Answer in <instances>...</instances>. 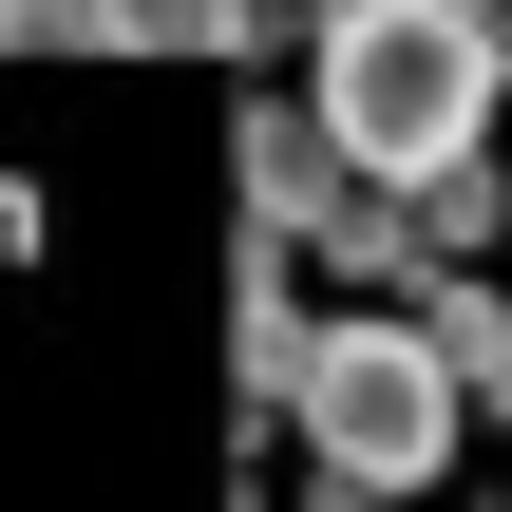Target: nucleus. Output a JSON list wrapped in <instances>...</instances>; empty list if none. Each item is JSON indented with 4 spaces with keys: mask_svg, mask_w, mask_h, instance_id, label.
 I'll use <instances>...</instances> for the list:
<instances>
[{
    "mask_svg": "<svg viewBox=\"0 0 512 512\" xmlns=\"http://www.w3.org/2000/svg\"><path fill=\"white\" fill-rule=\"evenodd\" d=\"M399 304L437 323V361H456V399H494V418H512V304H494V285H475V266H418Z\"/></svg>",
    "mask_w": 512,
    "mask_h": 512,
    "instance_id": "4",
    "label": "nucleus"
},
{
    "mask_svg": "<svg viewBox=\"0 0 512 512\" xmlns=\"http://www.w3.org/2000/svg\"><path fill=\"white\" fill-rule=\"evenodd\" d=\"M285 418H304V456H323V494H418L437 456H456V361H437V323H323L304 342V380H285Z\"/></svg>",
    "mask_w": 512,
    "mask_h": 512,
    "instance_id": "2",
    "label": "nucleus"
},
{
    "mask_svg": "<svg viewBox=\"0 0 512 512\" xmlns=\"http://www.w3.org/2000/svg\"><path fill=\"white\" fill-rule=\"evenodd\" d=\"M494 228H512V190H494V152H456V171H418V247H437V266H475Z\"/></svg>",
    "mask_w": 512,
    "mask_h": 512,
    "instance_id": "6",
    "label": "nucleus"
},
{
    "mask_svg": "<svg viewBox=\"0 0 512 512\" xmlns=\"http://www.w3.org/2000/svg\"><path fill=\"white\" fill-rule=\"evenodd\" d=\"M0 57H114V0H0Z\"/></svg>",
    "mask_w": 512,
    "mask_h": 512,
    "instance_id": "7",
    "label": "nucleus"
},
{
    "mask_svg": "<svg viewBox=\"0 0 512 512\" xmlns=\"http://www.w3.org/2000/svg\"><path fill=\"white\" fill-rule=\"evenodd\" d=\"M228 152H247V209H266V228H323V209H342V171H361V152L323 133V95H266Z\"/></svg>",
    "mask_w": 512,
    "mask_h": 512,
    "instance_id": "3",
    "label": "nucleus"
},
{
    "mask_svg": "<svg viewBox=\"0 0 512 512\" xmlns=\"http://www.w3.org/2000/svg\"><path fill=\"white\" fill-rule=\"evenodd\" d=\"M494 76H512V38L475 0H323V19H304V95H323V133H342L380 190L494 152Z\"/></svg>",
    "mask_w": 512,
    "mask_h": 512,
    "instance_id": "1",
    "label": "nucleus"
},
{
    "mask_svg": "<svg viewBox=\"0 0 512 512\" xmlns=\"http://www.w3.org/2000/svg\"><path fill=\"white\" fill-rule=\"evenodd\" d=\"M19 247H38V190H0V266H19Z\"/></svg>",
    "mask_w": 512,
    "mask_h": 512,
    "instance_id": "8",
    "label": "nucleus"
},
{
    "mask_svg": "<svg viewBox=\"0 0 512 512\" xmlns=\"http://www.w3.org/2000/svg\"><path fill=\"white\" fill-rule=\"evenodd\" d=\"M266 0H114V57H247Z\"/></svg>",
    "mask_w": 512,
    "mask_h": 512,
    "instance_id": "5",
    "label": "nucleus"
},
{
    "mask_svg": "<svg viewBox=\"0 0 512 512\" xmlns=\"http://www.w3.org/2000/svg\"><path fill=\"white\" fill-rule=\"evenodd\" d=\"M266 19H285V0H266Z\"/></svg>",
    "mask_w": 512,
    "mask_h": 512,
    "instance_id": "9",
    "label": "nucleus"
}]
</instances>
